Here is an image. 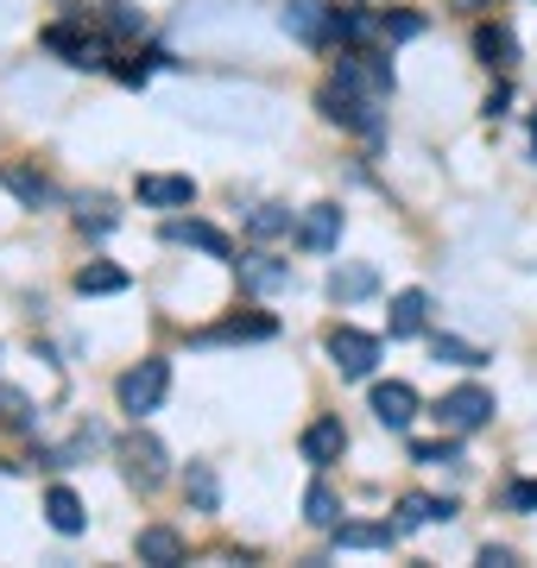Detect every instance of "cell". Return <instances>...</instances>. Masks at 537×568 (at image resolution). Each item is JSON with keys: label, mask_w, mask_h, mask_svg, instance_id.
Masks as SVG:
<instances>
[{"label": "cell", "mask_w": 537, "mask_h": 568, "mask_svg": "<svg viewBox=\"0 0 537 568\" xmlns=\"http://www.w3.org/2000/svg\"><path fill=\"white\" fill-rule=\"evenodd\" d=\"M278 26H285L297 44H311V51H330V7H316V0H285L278 7Z\"/></svg>", "instance_id": "7"}, {"label": "cell", "mask_w": 537, "mask_h": 568, "mask_svg": "<svg viewBox=\"0 0 537 568\" xmlns=\"http://www.w3.org/2000/svg\"><path fill=\"white\" fill-rule=\"evenodd\" d=\"M184 493L196 511H222V480H215V467L209 462H190L184 467Z\"/></svg>", "instance_id": "22"}, {"label": "cell", "mask_w": 537, "mask_h": 568, "mask_svg": "<svg viewBox=\"0 0 537 568\" xmlns=\"http://www.w3.org/2000/svg\"><path fill=\"white\" fill-rule=\"evenodd\" d=\"M342 448H348V429H342V417H316V424L297 436V455H304L311 467L342 462Z\"/></svg>", "instance_id": "11"}, {"label": "cell", "mask_w": 537, "mask_h": 568, "mask_svg": "<svg viewBox=\"0 0 537 568\" xmlns=\"http://www.w3.org/2000/svg\"><path fill=\"white\" fill-rule=\"evenodd\" d=\"M121 467H126V480L140 493H152V487H165V474H171V455H165V443L152 436V429H133L121 443Z\"/></svg>", "instance_id": "4"}, {"label": "cell", "mask_w": 537, "mask_h": 568, "mask_svg": "<svg viewBox=\"0 0 537 568\" xmlns=\"http://www.w3.org/2000/svg\"><path fill=\"white\" fill-rule=\"evenodd\" d=\"M531 145H537V121H531Z\"/></svg>", "instance_id": "38"}, {"label": "cell", "mask_w": 537, "mask_h": 568, "mask_svg": "<svg viewBox=\"0 0 537 568\" xmlns=\"http://www.w3.org/2000/svg\"><path fill=\"white\" fill-rule=\"evenodd\" d=\"M373 417L386 429H412V417H417V392L405 386V379H379L373 386Z\"/></svg>", "instance_id": "12"}, {"label": "cell", "mask_w": 537, "mask_h": 568, "mask_svg": "<svg viewBox=\"0 0 537 568\" xmlns=\"http://www.w3.org/2000/svg\"><path fill=\"white\" fill-rule=\"evenodd\" d=\"M412 462H417V467H443V462H462V436H455V429H449L443 443H417V448H412Z\"/></svg>", "instance_id": "29"}, {"label": "cell", "mask_w": 537, "mask_h": 568, "mask_svg": "<svg viewBox=\"0 0 537 568\" xmlns=\"http://www.w3.org/2000/svg\"><path fill=\"white\" fill-rule=\"evenodd\" d=\"M335 544L342 549H393L398 525H335Z\"/></svg>", "instance_id": "26"}, {"label": "cell", "mask_w": 537, "mask_h": 568, "mask_svg": "<svg viewBox=\"0 0 537 568\" xmlns=\"http://www.w3.org/2000/svg\"><path fill=\"white\" fill-rule=\"evenodd\" d=\"M417 32H424V13H412V7H398V13L379 20V39H417Z\"/></svg>", "instance_id": "32"}, {"label": "cell", "mask_w": 537, "mask_h": 568, "mask_svg": "<svg viewBox=\"0 0 537 568\" xmlns=\"http://www.w3.org/2000/svg\"><path fill=\"white\" fill-rule=\"evenodd\" d=\"M304 518H311L316 530H335V525H342V499H335L330 480H311V493H304Z\"/></svg>", "instance_id": "25"}, {"label": "cell", "mask_w": 537, "mask_h": 568, "mask_svg": "<svg viewBox=\"0 0 537 568\" xmlns=\"http://www.w3.org/2000/svg\"><path fill=\"white\" fill-rule=\"evenodd\" d=\"M0 424H13V429H26V424H32V410H26V398H20V392H7V386H0Z\"/></svg>", "instance_id": "35"}, {"label": "cell", "mask_w": 537, "mask_h": 568, "mask_svg": "<svg viewBox=\"0 0 537 568\" xmlns=\"http://www.w3.org/2000/svg\"><path fill=\"white\" fill-rule=\"evenodd\" d=\"M77 227H83V234H95V241H102V234H114V227H121V215H114V209H102V203H95V215H89V209H83V215H77Z\"/></svg>", "instance_id": "34"}, {"label": "cell", "mask_w": 537, "mask_h": 568, "mask_svg": "<svg viewBox=\"0 0 537 568\" xmlns=\"http://www.w3.org/2000/svg\"><path fill=\"white\" fill-rule=\"evenodd\" d=\"M272 335H278L272 316H227L222 328H209L203 342H272Z\"/></svg>", "instance_id": "23"}, {"label": "cell", "mask_w": 537, "mask_h": 568, "mask_svg": "<svg viewBox=\"0 0 537 568\" xmlns=\"http://www.w3.org/2000/svg\"><path fill=\"white\" fill-rule=\"evenodd\" d=\"M247 234L253 241H278V234H291V209L285 203H260L247 215Z\"/></svg>", "instance_id": "27"}, {"label": "cell", "mask_w": 537, "mask_h": 568, "mask_svg": "<svg viewBox=\"0 0 537 568\" xmlns=\"http://www.w3.org/2000/svg\"><path fill=\"white\" fill-rule=\"evenodd\" d=\"M335 77L354 82L361 95H379V102H386V95L398 89L393 58H386V51H373V44H348V51H342V63H335Z\"/></svg>", "instance_id": "3"}, {"label": "cell", "mask_w": 537, "mask_h": 568, "mask_svg": "<svg viewBox=\"0 0 537 568\" xmlns=\"http://www.w3.org/2000/svg\"><path fill=\"white\" fill-rule=\"evenodd\" d=\"M133 549H140V562H152V568H178L184 562V537H178L171 525H145Z\"/></svg>", "instance_id": "17"}, {"label": "cell", "mask_w": 537, "mask_h": 568, "mask_svg": "<svg viewBox=\"0 0 537 568\" xmlns=\"http://www.w3.org/2000/svg\"><path fill=\"white\" fill-rule=\"evenodd\" d=\"M373 32H379V20H367L361 7H330V39L335 44H373Z\"/></svg>", "instance_id": "21"}, {"label": "cell", "mask_w": 537, "mask_h": 568, "mask_svg": "<svg viewBox=\"0 0 537 568\" xmlns=\"http://www.w3.org/2000/svg\"><path fill=\"white\" fill-rule=\"evenodd\" d=\"M475 58L487 63V70H513V63H518V39L506 32V26L487 20V26H475Z\"/></svg>", "instance_id": "18"}, {"label": "cell", "mask_w": 537, "mask_h": 568, "mask_svg": "<svg viewBox=\"0 0 537 568\" xmlns=\"http://www.w3.org/2000/svg\"><path fill=\"white\" fill-rule=\"evenodd\" d=\"M480 568H518V562H513V549H494V544H487V549H480Z\"/></svg>", "instance_id": "36"}, {"label": "cell", "mask_w": 537, "mask_h": 568, "mask_svg": "<svg viewBox=\"0 0 537 568\" xmlns=\"http://www.w3.org/2000/svg\"><path fill=\"white\" fill-rule=\"evenodd\" d=\"M7 190H13V196H20L26 209H39V203H51V183H44L39 171H26V164H13V171H7Z\"/></svg>", "instance_id": "28"}, {"label": "cell", "mask_w": 537, "mask_h": 568, "mask_svg": "<svg viewBox=\"0 0 537 568\" xmlns=\"http://www.w3.org/2000/svg\"><path fill=\"white\" fill-rule=\"evenodd\" d=\"M102 7H108V26H114L121 39H140L145 32V13L133 7V0H102Z\"/></svg>", "instance_id": "30"}, {"label": "cell", "mask_w": 537, "mask_h": 568, "mask_svg": "<svg viewBox=\"0 0 537 568\" xmlns=\"http://www.w3.org/2000/svg\"><path fill=\"white\" fill-rule=\"evenodd\" d=\"M133 196H140L145 209H190V203H196V183H190V178H171V171H140Z\"/></svg>", "instance_id": "9"}, {"label": "cell", "mask_w": 537, "mask_h": 568, "mask_svg": "<svg viewBox=\"0 0 537 568\" xmlns=\"http://www.w3.org/2000/svg\"><path fill=\"white\" fill-rule=\"evenodd\" d=\"M335 241H342V203H316L297 222V246L304 253H335Z\"/></svg>", "instance_id": "13"}, {"label": "cell", "mask_w": 537, "mask_h": 568, "mask_svg": "<svg viewBox=\"0 0 537 568\" xmlns=\"http://www.w3.org/2000/svg\"><path fill=\"white\" fill-rule=\"evenodd\" d=\"M468 7H494V0H468Z\"/></svg>", "instance_id": "37"}, {"label": "cell", "mask_w": 537, "mask_h": 568, "mask_svg": "<svg viewBox=\"0 0 537 568\" xmlns=\"http://www.w3.org/2000/svg\"><path fill=\"white\" fill-rule=\"evenodd\" d=\"M165 241H178V246H196V253H209V260H222V265H234V241H227L215 222H196V215H184V222H171L165 227Z\"/></svg>", "instance_id": "10"}, {"label": "cell", "mask_w": 537, "mask_h": 568, "mask_svg": "<svg viewBox=\"0 0 537 568\" xmlns=\"http://www.w3.org/2000/svg\"><path fill=\"white\" fill-rule=\"evenodd\" d=\"M379 291V272H373L367 260H348V265H335L330 272V297L335 304H361V297H373Z\"/></svg>", "instance_id": "15"}, {"label": "cell", "mask_w": 537, "mask_h": 568, "mask_svg": "<svg viewBox=\"0 0 537 568\" xmlns=\"http://www.w3.org/2000/svg\"><path fill=\"white\" fill-rule=\"evenodd\" d=\"M506 511H518V518H531V511H537V474H531V480H513V487H506Z\"/></svg>", "instance_id": "33"}, {"label": "cell", "mask_w": 537, "mask_h": 568, "mask_svg": "<svg viewBox=\"0 0 537 568\" xmlns=\"http://www.w3.org/2000/svg\"><path fill=\"white\" fill-rule=\"evenodd\" d=\"M316 108H323V121L348 126V133H361V140H379L386 133V121H379V95H361L354 82H323V95H316Z\"/></svg>", "instance_id": "1"}, {"label": "cell", "mask_w": 537, "mask_h": 568, "mask_svg": "<svg viewBox=\"0 0 537 568\" xmlns=\"http://www.w3.org/2000/svg\"><path fill=\"white\" fill-rule=\"evenodd\" d=\"M455 506L449 499H430V493H405L398 499V530H417V525H449Z\"/></svg>", "instance_id": "19"}, {"label": "cell", "mask_w": 537, "mask_h": 568, "mask_svg": "<svg viewBox=\"0 0 537 568\" xmlns=\"http://www.w3.org/2000/svg\"><path fill=\"white\" fill-rule=\"evenodd\" d=\"M424 316H430V297H424V291H398L393 310H386L393 342H412V335H424Z\"/></svg>", "instance_id": "16"}, {"label": "cell", "mask_w": 537, "mask_h": 568, "mask_svg": "<svg viewBox=\"0 0 537 568\" xmlns=\"http://www.w3.org/2000/svg\"><path fill=\"white\" fill-rule=\"evenodd\" d=\"M44 51H51V58H63V63H77V70H102V44L95 39H83V32H77V26L70 20H58V26H44Z\"/></svg>", "instance_id": "8"}, {"label": "cell", "mask_w": 537, "mask_h": 568, "mask_svg": "<svg viewBox=\"0 0 537 568\" xmlns=\"http://www.w3.org/2000/svg\"><path fill=\"white\" fill-rule=\"evenodd\" d=\"M234 265H241V291H253V297H272L291 284V260H272V253H247Z\"/></svg>", "instance_id": "14"}, {"label": "cell", "mask_w": 537, "mask_h": 568, "mask_svg": "<svg viewBox=\"0 0 537 568\" xmlns=\"http://www.w3.org/2000/svg\"><path fill=\"white\" fill-rule=\"evenodd\" d=\"M165 392H171V361H140L133 373H121V386H114V398H121V410L140 424V417H152V410L165 405Z\"/></svg>", "instance_id": "2"}, {"label": "cell", "mask_w": 537, "mask_h": 568, "mask_svg": "<svg viewBox=\"0 0 537 568\" xmlns=\"http://www.w3.org/2000/svg\"><path fill=\"white\" fill-rule=\"evenodd\" d=\"M330 361L342 379H367L373 366H379V335H361V328H330Z\"/></svg>", "instance_id": "6"}, {"label": "cell", "mask_w": 537, "mask_h": 568, "mask_svg": "<svg viewBox=\"0 0 537 568\" xmlns=\"http://www.w3.org/2000/svg\"><path fill=\"white\" fill-rule=\"evenodd\" d=\"M77 291H83V297H114V291H126V272L108 265V260H89L83 272H77Z\"/></svg>", "instance_id": "24"}, {"label": "cell", "mask_w": 537, "mask_h": 568, "mask_svg": "<svg viewBox=\"0 0 537 568\" xmlns=\"http://www.w3.org/2000/svg\"><path fill=\"white\" fill-rule=\"evenodd\" d=\"M436 424L455 429V436H475L480 424H494V392H487V386H455V392H443Z\"/></svg>", "instance_id": "5"}, {"label": "cell", "mask_w": 537, "mask_h": 568, "mask_svg": "<svg viewBox=\"0 0 537 568\" xmlns=\"http://www.w3.org/2000/svg\"><path fill=\"white\" fill-rule=\"evenodd\" d=\"M44 518H51V530H63V537H77V530L89 525L83 499H77L70 487H51V493H44Z\"/></svg>", "instance_id": "20"}, {"label": "cell", "mask_w": 537, "mask_h": 568, "mask_svg": "<svg viewBox=\"0 0 537 568\" xmlns=\"http://www.w3.org/2000/svg\"><path fill=\"white\" fill-rule=\"evenodd\" d=\"M436 361H449V366H487L494 354H480V347L455 342V335H436Z\"/></svg>", "instance_id": "31"}]
</instances>
